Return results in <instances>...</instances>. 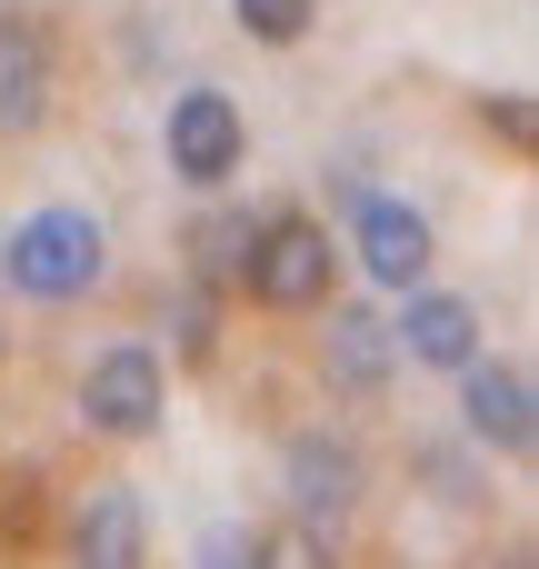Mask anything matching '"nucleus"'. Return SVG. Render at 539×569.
<instances>
[{
	"label": "nucleus",
	"instance_id": "nucleus-6",
	"mask_svg": "<svg viewBox=\"0 0 539 569\" xmlns=\"http://www.w3.org/2000/svg\"><path fill=\"white\" fill-rule=\"evenodd\" d=\"M350 260H360V280L370 290H420L430 280V260H440V240H430V220L410 210V200H390V190H360V210H350Z\"/></svg>",
	"mask_w": 539,
	"mask_h": 569
},
{
	"label": "nucleus",
	"instance_id": "nucleus-13",
	"mask_svg": "<svg viewBox=\"0 0 539 569\" xmlns=\"http://www.w3.org/2000/svg\"><path fill=\"white\" fill-rule=\"evenodd\" d=\"M260 569H340V540L320 520H280V530H260Z\"/></svg>",
	"mask_w": 539,
	"mask_h": 569
},
{
	"label": "nucleus",
	"instance_id": "nucleus-15",
	"mask_svg": "<svg viewBox=\"0 0 539 569\" xmlns=\"http://www.w3.org/2000/svg\"><path fill=\"white\" fill-rule=\"evenodd\" d=\"M170 330H180V360H210V340H220V300H210V280H190V290H180Z\"/></svg>",
	"mask_w": 539,
	"mask_h": 569
},
{
	"label": "nucleus",
	"instance_id": "nucleus-8",
	"mask_svg": "<svg viewBox=\"0 0 539 569\" xmlns=\"http://www.w3.org/2000/svg\"><path fill=\"white\" fill-rule=\"evenodd\" d=\"M390 350L410 360V370H470L480 360V300H460V290H400V320H390Z\"/></svg>",
	"mask_w": 539,
	"mask_h": 569
},
{
	"label": "nucleus",
	"instance_id": "nucleus-5",
	"mask_svg": "<svg viewBox=\"0 0 539 569\" xmlns=\"http://www.w3.org/2000/svg\"><path fill=\"white\" fill-rule=\"evenodd\" d=\"M460 430H470V450H490V460H530L539 450V390L520 360H470L460 370Z\"/></svg>",
	"mask_w": 539,
	"mask_h": 569
},
{
	"label": "nucleus",
	"instance_id": "nucleus-7",
	"mask_svg": "<svg viewBox=\"0 0 539 569\" xmlns=\"http://www.w3.org/2000/svg\"><path fill=\"white\" fill-rule=\"evenodd\" d=\"M280 490H290V520L340 530V520L360 510V490H370V460H360V440H340V430H300V440L280 450Z\"/></svg>",
	"mask_w": 539,
	"mask_h": 569
},
{
	"label": "nucleus",
	"instance_id": "nucleus-2",
	"mask_svg": "<svg viewBox=\"0 0 539 569\" xmlns=\"http://www.w3.org/2000/svg\"><path fill=\"white\" fill-rule=\"evenodd\" d=\"M330 280H340V240L320 220H300V210H270L260 240H250V260H240V290L260 310H320Z\"/></svg>",
	"mask_w": 539,
	"mask_h": 569
},
{
	"label": "nucleus",
	"instance_id": "nucleus-12",
	"mask_svg": "<svg viewBox=\"0 0 539 569\" xmlns=\"http://www.w3.org/2000/svg\"><path fill=\"white\" fill-rule=\"evenodd\" d=\"M260 220H270V210H210V220L190 230V270H200V280H240V260H250Z\"/></svg>",
	"mask_w": 539,
	"mask_h": 569
},
{
	"label": "nucleus",
	"instance_id": "nucleus-14",
	"mask_svg": "<svg viewBox=\"0 0 539 569\" xmlns=\"http://www.w3.org/2000/svg\"><path fill=\"white\" fill-rule=\"evenodd\" d=\"M230 20H240L250 40H270V50H290V40H310L320 0H230Z\"/></svg>",
	"mask_w": 539,
	"mask_h": 569
},
{
	"label": "nucleus",
	"instance_id": "nucleus-4",
	"mask_svg": "<svg viewBox=\"0 0 539 569\" xmlns=\"http://www.w3.org/2000/svg\"><path fill=\"white\" fill-rule=\"evenodd\" d=\"M170 410V370L150 340H110L90 370H80V430L90 440H150Z\"/></svg>",
	"mask_w": 539,
	"mask_h": 569
},
{
	"label": "nucleus",
	"instance_id": "nucleus-10",
	"mask_svg": "<svg viewBox=\"0 0 539 569\" xmlns=\"http://www.w3.org/2000/svg\"><path fill=\"white\" fill-rule=\"evenodd\" d=\"M70 569H150V510H140V490L100 480V490L80 500V520H70Z\"/></svg>",
	"mask_w": 539,
	"mask_h": 569
},
{
	"label": "nucleus",
	"instance_id": "nucleus-16",
	"mask_svg": "<svg viewBox=\"0 0 539 569\" xmlns=\"http://www.w3.org/2000/svg\"><path fill=\"white\" fill-rule=\"evenodd\" d=\"M200 569H260V530H240V520H220V530L200 540Z\"/></svg>",
	"mask_w": 539,
	"mask_h": 569
},
{
	"label": "nucleus",
	"instance_id": "nucleus-9",
	"mask_svg": "<svg viewBox=\"0 0 539 569\" xmlns=\"http://www.w3.org/2000/svg\"><path fill=\"white\" fill-rule=\"evenodd\" d=\"M50 90H60V40H50V20H40V10H0V140L40 130Z\"/></svg>",
	"mask_w": 539,
	"mask_h": 569
},
{
	"label": "nucleus",
	"instance_id": "nucleus-17",
	"mask_svg": "<svg viewBox=\"0 0 539 569\" xmlns=\"http://www.w3.org/2000/svg\"><path fill=\"white\" fill-rule=\"evenodd\" d=\"M480 120H490L510 150H530V100H520V90H510V100H480Z\"/></svg>",
	"mask_w": 539,
	"mask_h": 569
},
{
	"label": "nucleus",
	"instance_id": "nucleus-1",
	"mask_svg": "<svg viewBox=\"0 0 539 569\" xmlns=\"http://www.w3.org/2000/svg\"><path fill=\"white\" fill-rule=\"evenodd\" d=\"M100 270H110V230H100L90 210H70V200L30 210V220L10 230V250H0V280H10L20 300H40V310L90 300V290H100Z\"/></svg>",
	"mask_w": 539,
	"mask_h": 569
},
{
	"label": "nucleus",
	"instance_id": "nucleus-11",
	"mask_svg": "<svg viewBox=\"0 0 539 569\" xmlns=\"http://www.w3.org/2000/svg\"><path fill=\"white\" fill-rule=\"evenodd\" d=\"M320 370H330V390H340V400H380V390H390V370H400L390 320H380V310H360V300H340V310H330V330H320Z\"/></svg>",
	"mask_w": 539,
	"mask_h": 569
},
{
	"label": "nucleus",
	"instance_id": "nucleus-18",
	"mask_svg": "<svg viewBox=\"0 0 539 569\" xmlns=\"http://www.w3.org/2000/svg\"><path fill=\"white\" fill-rule=\"evenodd\" d=\"M500 569H530V560H500Z\"/></svg>",
	"mask_w": 539,
	"mask_h": 569
},
{
	"label": "nucleus",
	"instance_id": "nucleus-3",
	"mask_svg": "<svg viewBox=\"0 0 539 569\" xmlns=\"http://www.w3.org/2000/svg\"><path fill=\"white\" fill-rule=\"evenodd\" d=\"M160 160H170V180H190V190H230V180H240V160H250V120H240V100H230V90H210V80L170 90Z\"/></svg>",
	"mask_w": 539,
	"mask_h": 569
}]
</instances>
